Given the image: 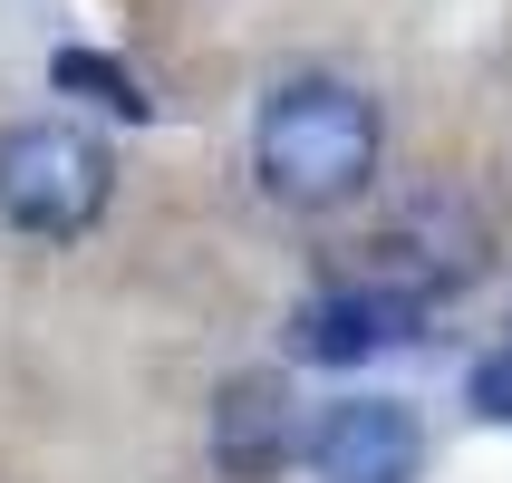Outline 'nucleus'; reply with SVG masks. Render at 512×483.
<instances>
[{
  "instance_id": "nucleus-1",
  "label": "nucleus",
  "mask_w": 512,
  "mask_h": 483,
  "mask_svg": "<svg viewBox=\"0 0 512 483\" xmlns=\"http://www.w3.org/2000/svg\"><path fill=\"white\" fill-rule=\"evenodd\" d=\"M377 155H387L377 97L348 78H290L252 116V184L281 213H348L377 184Z\"/></svg>"
},
{
  "instance_id": "nucleus-2",
  "label": "nucleus",
  "mask_w": 512,
  "mask_h": 483,
  "mask_svg": "<svg viewBox=\"0 0 512 483\" xmlns=\"http://www.w3.org/2000/svg\"><path fill=\"white\" fill-rule=\"evenodd\" d=\"M116 203V155L68 116L0 126V223L29 242H87Z\"/></svg>"
},
{
  "instance_id": "nucleus-3",
  "label": "nucleus",
  "mask_w": 512,
  "mask_h": 483,
  "mask_svg": "<svg viewBox=\"0 0 512 483\" xmlns=\"http://www.w3.org/2000/svg\"><path fill=\"white\" fill-rule=\"evenodd\" d=\"M310 483H416L426 474V426L397 397H329L300 426Z\"/></svg>"
},
{
  "instance_id": "nucleus-4",
  "label": "nucleus",
  "mask_w": 512,
  "mask_h": 483,
  "mask_svg": "<svg viewBox=\"0 0 512 483\" xmlns=\"http://www.w3.org/2000/svg\"><path fill=\"white\" fill-rule=\"evenodd\" d=\"M213 474L223 483H271L281 464H300V397L281 368H242L213 397Z\"/></svg>"
},
{
  "instance_id": "nucleus-5",
  "label": "nucleus",
  "mask_w": 512,
  "mask_h": 483,
  "mask_svg": "<svg viewBox=\"0 0 512 483\" xmlns=\"http://www.w3.org/2000/svg\"><path fill=\"white\" fill-rule=\"evenodd\" d=\"M406 329H416V300H397L377 281H329L290 310V358H310V368H368L377 348H397Z\"/></svg>"
},
{
  "instance_id": "nucleus-6",
  "label": "nucleus",
  "mask_w": 512,
  "mask_h": 483,
  "mask_svg": "<svg viewBox=\"0 0 512 483\" xmlns=\"http://www.w3.org/2000/svg\"><path fill=\"white\" fill-rule=\"evenodd\" d=\"M49 87H58V97H87V107L116 116V126H145V116H155L145 78H136L116 49H58V58H49Z\"/></svg>"
},
{
  "instance_id": "nucleus-7",
  "label": "nucleus",
  "mask_w": 512,
  "mask_h": 483,
  "mask_svg": "<svg viewBox=\"0 0 512 483\" xmlns=\"http://www.w3.org/2000/svg\"><path fill=\"white\" fill-rule=\"evenodd\" d=\"M464 397H474V416H484V426H512V339L474 358V387H464Z\"/></svg>"
}]
</instances>
